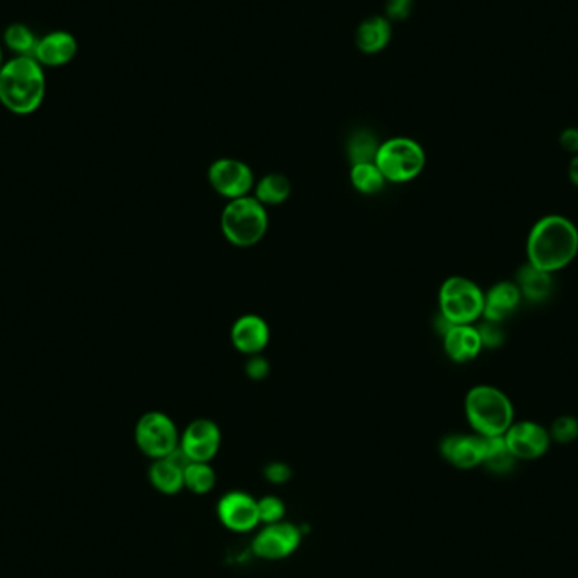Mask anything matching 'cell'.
Returning <instances> with one entry per match:
<instances>
[{"label":"cell","mask_w":578,"mask_h":578,"mask_svg":"<svg viewBox=\"0 0 578 578\" xmlns=\"http://www.w3.org/2000/svg\"><path fill=\"white\" fill-rule=\"evenodd\" d=\"M374 163L386 181L408 183L425 170V149L415 139L393 137L379 146Z\"/></svg>","instance_id":"8992f818"},{"label":"cell","mask_w":578,"mask_h":578,"mask_svg":"<svg viewBox=\"0 0 578 578\" xmlns=\"http://www.w3.org/2000/svg\"><path fill=\"white\" fill-rule=\"evenodd\" d=\"M271 367H269L268 360L264 359L261 354L251 355L246 362V374L254 379V381H261L268 377Z\"/></svg>","instance_id":"f546056e"},{"label":"cell","mask_w":578,"mask_h":578,"mask_svg":"<svg viewBox=\"0 0 578 578\" xmlns=\"http://www.w3.org/2000/svg\"><path fill=\"white\" fill-rule=\"evenodd\" d=\"M389 39H391V26L382 17H372L369 21L364 22L357 31V46L367 55H372V53L386 48Z\"/></svg>","instance_id":"ffe728a7"},{"label":"cell","mask_w":578,"mask_h":578,"mask_svg":"<svg viewBox=\"0 0 578 578\" xmlns=\"http://www.w3.org/2000/svg\"><path fill=\"white\" fill-rule=\"evenodd\" d=\"M291 195V183L281 173H269L254 185V197L264 207H276L288 200Z\"/></svg>","instance_id":"44dd1931"},{"label":"cell","mask_w":578,"mask_h":578,"mask_svg":"<svg viewBox=\"0 0 578 578\" xmlns=\"http://www.w3.org/2000/svg\"><path fill=\"white\" fill-rule=\"evenodd\" d=\"M516 464H518V460L509 450L504 437L486 438V455H484L482 465L487 470H491L492 474L497 475L509 474V472H513Z\"/></svg>","instance_id":"7402d4cb"},{"label":"cell","mask_w":578,"mask_h":578,"mask_svg":"<svg viewBox=\"0 0 578 578\" xmlns=\"http://www.w3.org/2000/svg\"><path fill=\"white\" fill-rule=\"evenodd\" d=\"M46 93L44 71L31 56H17L0 70V102L12 114L28 115L39 109Z\"/></svg>","instance_id":"7a4b0ae2"},{"label":"cell","mask_w":578,"mask_h":578,"mask_svg":"<svg viewBox=\"0 0 578 578\" xmlns=\"http://www.w3.org/2000/svg\"><path fill=\"white\" fill-rule=\"evenodd\" d=\"M264 477L271 484H286L291 479V469L283 462H273V464L266 465Z\"/></svg>","instance_id":"4dcf8cb0"},{"label":"cell","mask_w":578,"mask_h":578,"mask_svg":"<svg viewBox=\"0 0 578 578\" xmlns=\"http://www.w3.org/2000/svg\"><path fill=\"white\" fill-rule=\"evenodd\" d=\"M477 330H479L484 349H499L506 342V332H504L502 323L484 320L480 325H477Z\"/></svg>","instance_id":"f1b7e54d"},{"label":"cell","mask_w":578,"mask_h":578,"mask_svg":"<svg viewBox=\"0 0 578 578\" xmlns=\"http://www.w3.org/2000/svg\"><path fill=\"white\" fill-rule=\"evenodd\" d=\"M137 447L149 459H166L168 455L180 447V431L175 421L163 411H149L137 421Z\"/></svg>","instance_id":"52a82bcc"},{"label":"cell","mask_w":578,"mask_h":578,"mask_svg":"<svg viewBox=\"0 0 578 578\" xmlns=\"http://www.w3.org/2000/svg\"><path fill=\"white\" fill-rule=\"evenodd\" d=\"M440 315L452 325H475L484 315V291L465 276H450L438 291Z\"/></svg>","instance_id":"5b68a950"},{"label":"cell","mask_w":578,"mask_h":578,"mask_svg":"<svg viewBox=\"0 0 578 578\" xmlns=\"http://www.w3.org/2000/svg\"><path fill=\"white\" fill-rule=\"evenodd\" d=\"M222 445V431L215 421L198 418L186 426L180 448L191 462H212Z\"/></svg>","instance_id":"8fae6325"},{"label":"cell","mask_w":578,"mask_h":578,"mask_svg":"<svg viewBox=\"0 0 578 578\" xmlns=\"http://www.w3.org/2000/svg\"><path fill=\"white\" fill-rule=\"evenodd\" d=\"M413 9V0H389L388 14L393 19H406Z\"/></svg>","instance_id":"d6a6232c"},{"label":"cell","mask_w":578,"mask_h":578,"mask_svg":"<svg viewBox=\"0 0 578 578\" xmlns=\"http://www.w3.org/2000/svg\"><path fill=\"white\" fill-rule=\"evenodd\" d=\"M350 183L362 195H377L386 185V178L376 163L352 164Z\"/></svg>","instance_id":"603a6c76"},{"label":"cell","mask_w":578,"mask_h":578,"mask_svg":"<svg viewBox=\"0 0 578 578\" xmlns=\"http://www.w3.org/2000/svg\"><path fill=\"white\" fill-rule=\"evenodd\" d=\"M149 482L161 494L173 496L181 489H185V470L175 464L170 457L154 460V464L149 469Z\"/></svg>","instance_id":"d6986e66"},{"label":"cell","mask_w":578,"mask_h":578,"mask_svg":"<svg viewBox=\"0 0 578 578\" xmlns=\"http://www.w3.org/2000/svg\"><path fill=\"white\" fill-rule=\"evenodd\" d=\"M568 178L572 181V185L578 188V154L572 156L570 163H568Z\"/></svg>","instance_id":"836d02e7"},{"label":"cell","mask_w":578,"mask_h":578,"mask_svg":"<svg viewBox=\"0 0 578 578\" xmlns=\"http://www.w3.org/2000/svg\"><path fill=\"white\" fill-rule=\"evenodd\" d=\"M379 146L381 144L377 142V137L371 131L360 129L350 137L347 153L352 164L374 163Z\"/></svg>","instance_id":"cb8c5ba5"},{"label":"cell","mask_w":578,"mask_h":578,"mask_svg":"<svg viewBox=\"0 0 578 578\" xmlns=\"http://www.w3.org/2000/svg\"><path fill=\"white\" fill-rule=\"evenodd\" d=\"M516 460H538L550 450V431L536 421H514L504 435Z\"/></svg>","instance_id":"30bf717a"},{"label":"cell","mask_w":578,"mask_h":578,"mask_svg":"<svg viewBox=\"0 0 578 578\" xmlns=\"http://www.w3.org/2000/svg\"><path fill=\"white\" fill-rule=\"evenodd\" d=\"M217 475L210 462H191L185 469V489L193 494H208L215 487Z\"/></svg>","instance_id":"d4e9b609"},{"label":"cell","mask_w":578,"mask_h":578,"mask_svg":"<svg viewBox=\"0 0 578 578\" xmlns=\"http://www.w3.org/2000/svg\"><path fill=\"white\" fill-rule=\"evenodd\" d=\"M465 418L480 437H504L514 421V404L501 389L479 384L465 396Z\"/></svg>","instance_id":"3957f363"},{"label":"cell","mask_w":578,"mask_h":578,"mask_svg":"<svg viewBox=\"0 0 578 578\" xmlns=\"http://www.w3.org/2000/svg\"><path fill=\"white\" fill-rule=\"evenodd\" d=\"M301 545V531L291 523L266 524L252 541V551L262 560H283Z\"/></svg>","instance_id":"9c48e42d"},{"label":"cell","mask_w":578,"mask_h":578,"mask_svg":"<svg viewBox=\"0 0 578 578\" xmlns=\"http://www.w3.org/2000/svg\"><path fill=\"white\" fill-rule=\"evenodd\" d=\"M440 453L448 464L455 469L470 470L479 467L486 455V437L453 433L443 438L440 443Z\"/></svg>","instance_id":"4fadbf2b"},{"label":"cell","mask_w":578,"mask_h":578,"mask_svg":"<svg viewBox=\"0 0 578 578\" xmlns=\"http://www.w3.org/2000/svg\"><path fill=\"white\" fill-rule=\"evenodd\" d=\"M526 256L535 268L555 274L578 256V229L563 215H546L529 230Z\"/></svg>","instance_id":"6da1fadb"},{"label":"cell","mask_w":578,"mask_h":578,"mask_svg":"<svg viewBox=\"0 0 578 578\" xmlns=\"http://www.w3.org/2000/svg\"><path fill=\"white\" fill-rule=\"evenodd\" d=\"M217 516L234 533H249L261 524L257 499L242 491H230L217 504Z\"/></svg>","instance_id":"7c38bea8"},{"label":"cell","mask_w":578,"mask_h":578,"mask_svg":"<svg viewBox=\"0 0 578 578\" xmlns=\"http://www.w3.org/2000/svg\"><path fill=\"white\" fill-rule=\"evenodd\" d=\"M271 339L269 325L264 318L247 313L235 320L230 330V340L240 354L257 355L266 349Z\"/></svg>","instance_id":"5bb4252c"},{"label":"cell","mask_w":578,"mask_h":578,"mask_svg":"<svg viewBox=\"0 0 578 578\" xmlns=\"http://www.w3.org/2000/svg\"><path fill=\"white\" fill-rule=\"evenodd\" d=\"M484 349L475 325H452L443 333V350L455 364H469Z\"/></svg>","instance_id":"9a60e30c"},{"label":"cell","mask_w":578,"mask_h":578,"mask_svg":"<svg viewBox=\"0 0 578 578\" xmlns=\"http://www.w3.org/2000/svg\"><path fill=\"white\" fill-rule=\"evenodd\" d=\"M2 51H0V70H2Z\"/></svg>","instance_id":"e575fe53"},{"label":"cell","mask_w":578,"mask_h":578,"mask_svg":"<svg viewBox=\"0 0 578 578\" xmlns=\"http://www.w3.org/2000/svg\"><path fill=\"white\" fill-rule=\"evenodd\" d=\"M208 183L220 197L235 200L247 197L256 185V180L246 163H242L239 159L222 158L217 159L208 168Z\"/></svg>","instance_id":"ba28073f"},{"label":"cell","mask_w":578,"mask_h":578,"mask_svg":"<svg viewBox=\"0 0 578 578\" xmlns=\"http://www.w3.org/2000/svg\"><path fill=\"white\" fill-rule=\"evenodd\" d=\"M259 508V519L264 524L281 523L286 514V506L278 496H264L257 499Z\"/></svg>","instance_id":"83f0119b"},{"label":"cell","mask_w":578,"mask_h":578,"mask_svg":"<svg viewBox=\"0 0 578 578\" xmlns=\"http://www.w3.org/2000/svg\"><path fill=\"white\" fill-rule=\"evenodd\" d=\"M514 283L518 286L523 300L529 303H543L553 293V274L541 271L529 262L518 269Z\"/></svg>","instance_id":"ac0fdd59"},{"label":"cell","mask_w":578,"mask_h":578,"mask_svg":"<svg viewBox=\"0 0 578 578\" xmlns=\"http://www.w3.org/2000/svg\"><path fill=\"white\" fill-rule=\"evenodd\" d=\"M523 296L514 281L496 283L484 293V320L504 323L518 311Z\"/></svg>","instance_id":"2e32d148"},{"label":"cell","mask_w":578,"mask_h":578,"mask_svg":"<svg viewBox=\"0 0 578 578\" xmlns=\"http://www.w3.org/2000/svg\"><path fill=\"white\" fill-rule=\"evenodd\" d=\"M220 227L232 246L242 249L256 246L268 232V210L256 197L249 195L229 200L220 217Z\"/></svg>","instance_id":"277c9868"},{"label":"cell","mask_w":578,"mask_h":578,"mask_svg":"<svg viewBox=\"0 0 578 578\" xmlns=\"http://www.w3.org/2000/svg\"><path fill=\"white\" fill-rule=\"evenodd\" d=\"M551 442L567 445L575 442L578 438V420L575 416L562 415L551 423L550 430Z\"/></svg>","instance_id":"4316f807"},{"label":"cell","mask_w":578,"mask_h":578,"mask_svg":"<svg viewBox=\"0 0 578 578\" xmlns=\"http://www.w3.org/2000/svg\"><path fill=\"white\" fill-rule=\"evenodd\" d=\"M560 146H562L563 151L572 156H577L578 154V129L577 127H568L565 131L560 134Z\"/></svg>","instance_id":"1f68e13d"},{"label":"cell","mask_w":578,"mask_h":578,"mask_svg":"<svg viewBox=\"0 0 578 578\" xmlns=\"http://www.w3.org/2000/svg\"><path fill=\"white\" fill-rule=\"evenodd\" d=\"M77 50V39L65 31H56L38 41V46L34 51V60L44 66L66 65L75 58Z\"/></svg>","instance_id":"e0dca14e"},{"label":"cell","mask_w":578,"mask_h":578,"mask_svg":"<svg viewBox=\"0 0 578 578\" xmlns=\"http://www.w3.org/2000/svg\"><path fill=\"white\" fill-rule=\"evenodd\" d=\"M6 44L12 51H16L19 56H31L34 58V51L38 46V39L34 38L33 31L22 26V24H12L4 34Z\"/></svg>","instance_id":"484cf974"}]
</instances>
